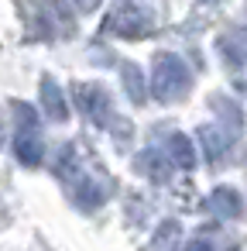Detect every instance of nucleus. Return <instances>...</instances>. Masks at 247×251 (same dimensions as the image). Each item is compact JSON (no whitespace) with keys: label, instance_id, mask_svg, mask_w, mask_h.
Segmentation results:
<instances>
[{"label":"nucleus","instance_id":"6","mask_svg":"<svg viewBox=\"0 0 247 251\" xmlns=\"http://www.w3.org/2000/svg\"><path fill=\"white\" fill-rule=\"evenodd\" d=\"M137 169H141V176H148L151 182H168L172 172H175V165L168 162V155H165L161 148L141 151V155H137Z\"/></svg>","mask_w":247,"mask_h":251},{"label":"nucleus","instance_id":"8","mask_svg":"<svg viewBox=\"0 0 247 251\" xmlns=\"http://www.w3.org/2000/svg\"><path fill=\"white\" fill-rule=\"evenodd\" d=\"M42 107L52 121H69V103H66V93L55 79H42Z\"/></svg>","mask_w":247,"mask_h":251},{"label":"nucleus","instance_id":"11","mask_svg":"<svg viewBox=\"0 0 247 251\" xmlns=\"http://www.w3.org/2000/svg\"><path fill=\"white\" fill-rule=\"evenodd\" d=\"M120 76H124V90H127V97L134 100V103H144V76H141V69L134 66V62H124L120 66Z\"/></svg>","mask_w":247,"mask_h":251},{"label":"nucleus","instance_id":"12","mask_svg":"<svg viewBox=\"0 0 247 251\" xmlns=\"http://www.w3.org/2000/svg\"><path fill=\"white\" fill-rule=\"evenodd\" d=\"M220 52H223V62H226V66H233V69H244V66H247V52H244L237 42L223 38V42H220Z\"/></svg>","mask_w":247,"mask_h":251},{"label":"nucleus","instance_id":"1","mask_svg":"<svg viewBox=\"0 0 247 251\" xmlns=\"http://www.w3.org/2000/svg\"><path fill=\"white\" fill-rule=\"evenodd\" d=\"M55 172H59V179L66 182L69 196L76 200V206H83V210H96V206H103V186L86 172V165L79 162V155H76L72 145L62 148Z\"/></svg>","mask_w":247,"mask_h":251},{"label":"nucleus","instance_id":"7","mask_svg":"<svg viewBox=\"0 0 247 251\" xmlns=\"http://www.w3.org/2000/svg\"><path fill=\"white\" fill-rule=\"evenodd\" d=\"M209 210H213L216 217H226V220L240 217V213H244L240 193H237L233 186H216V189L209 193Z\"/></svg>","mask_w":247,"mask_h":251},{"label":"nucleus","instance_id":"4","mask_svg":"<svg viewBox=\"0 0 247 251\" xmlns=\"http://www.w3.org/2000/svg\"><path fill=\"white\" fill-rule=\"evenodd\" d=\"M107 31L120 35V38H144L155 31V14L144 4H134V0H124L107 14Z\"/></svg>","mask_w":247,"mask_h":251},{"label":"nucleus","instance_id":"14","mask_svg":"<svg viewBox=\"0 0 247 251\" xmlns=\"http://www.w3.org/2000/svg\"><path fill=\"white\" fill-rule=\"evenodd\" d=\"M76 7H79V11H96L100 0H76Z\"/></svg>","mask_w":247,"mask_h":251},{"label":"nucleus","instance_id":"3","mask_svg":"<svg viewBox=\"0 0 247 251\" xmlns=\"http://www.w3.org/2000/svg\"><path fill=\"white\" fill-rule=\"evenodd\" d=\"M18 114V134H14V155L21 165H42L45 158V141H42V127L38 117L28 103H14Z\"/></svg>","mask_w":247,"mask_h":251},{"label":"nucleus","instance_id":"5","mask_svg":"<svg viewBox=\"0 0 247 251\" xmlns=\"http://www.w3.org/2000/svg\"><path fill=\"white\" fill-rule=\"evenodd\" d=\"M76 100H79V110L93 124H100V127H110L113 124V103H110V97H107L103 86L83 83V86H76Z\"/></svg>","mask_w":247,"mask_h":251},{"label":"nucleus","instance_id":"13","mask_svg":"<svg viewBox=\"0 0 247 251\" xmlns=\"http://www.w3.org/2000/svg\"><path fill=\"white\" fill-rule=\"evenodd\" d=\"M185 251H216V248H213V241H209V237H199V241H192Z\"/></svg>","mask_w":247,"mask_h":251},{"label":"nucleus","instance_id":"9","mask_svg":"<svg viewBox=\"0 0 247 251\" xmlns=\"http://www.w3.org/2000/svg\"><path fill=\"white\" fill-rule=\"evenodd\" d=\"M165 155H168V162L175 165V169H192L196 165V148H192V141L185 138V134H168V141H165Z\"/></svg>","mask_w":247,"mask_h":251},{"label":"nucleus","instance_id":"2","mask_svg":"<svg viewBox=\"0 0 247 251\" xmlns=\"http://www.w3.org/2000/svg\"><path fill=\"white\" fill-rule=\"evenodd\" d=\"M189 86H192V73H189V66H185L179 55L165 52V55L155 59V69H151V93H155L161 103L182 100V97L189 93Z\"/></svg>","mask_w":247,"mask_h":251},{"label":"nucleus","instance_id":"10","mask_svg":"<svg viewBox=\"0 0 247 251\" xmlns=\"http://www.w3.org/2000/svg\"><path fill=\"white\" fill-rule=\"evenodd\" d=\"M199 145H202V151H206L209 162H220L223 151H226V131L206 124V127H199Z\"/></svg>","mask_w":247,"mask_h":251}]
</instances>
